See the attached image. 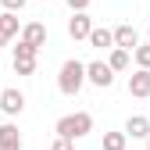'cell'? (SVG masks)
<instances>
[{
    "label": "cell",
    "mask_w": 150,
    "mask_h": 150,
    "mask_svg": "<svg viewBox=\"0 0 150 150\" xmlns=\"http://www.w3.org/2000/svg\"><path fill=\"white\" fill-rule=\"evenodd\" d=\"M54 132H57V139L75 143V139H82V136H89V132H93V115H89V111H75V115H64V118H57Z\"/></svg>",
    "instance_id": "6da1fadb"
},
{
    "label": "cell",
    "mask_w": 150,
    "mask_h": 150,
    "mask_svg": "<svg viewBox=\"0 0 150 150\" xmlns=\"http://www.w3.org/2000/svg\"><path fill=\"white\" fill-rule=\"evenodd\" d=\"M82 86H86V64L75 61V57H68L61 64V71H57V89L64 93V97H75Z\"/></svg>",
    "instance_id": "7a4b0ae2"
},
{
    "label": "cell",
    "mask_w": 150,
    "mask_h": 150,
    "mask_svg": "<svg viewBox=\"0 0 150 150\" xmlns=\"http://www.w3.org/2000/svg\"><path fill=\"white\" fill-rule=\"evenodd\" d=\"M0 111H4L7 118H18L25 111V93L18 89V86H7V89H0Z\"/></svg>",
    "instance_id": "3957f363"
},
{
    "label": "cell",
    "mask_w": 150,
    "mask_h": 150,
    "mask_svg": "<svg viewBox=\"0 0 150 150\" xmlns=\"http://www.w3.org/2000/svg\"><path fill=\"white\" fill-rule=\"evenodd\" d=\"M86 82H93L97 89H111L115 86V71L107 68V61H89L86 64Z\"/></svg>",
    "instance_id": "277c9868"
},
{
    "label": "cell",
    "mask_w": 150,
    "mask_h": 150,
    "mask_svg": "<svg viewBox=\"0 0 150 150\" xmlns=\"http://www.w3.org/2000/svg\"><path fill=\"white\" fill-rule=\"evenodd\" d=\"M18 43H25V47H32L36 54H40V47H47V25H43V22H29V25H22Z\"/></svg>",
    "instance_id": "5b68a950"
},
{
    "label": "cell",
    "mask_w": 150,
    "mask_h": 150,
    "mask_svg": "<svg viewBox=\"0 0 150 150\" xmlns=\"http://www.w3.org/2000/svg\"><path fill=\"white\" fill-rule=\"evenodd\" d=\"M36 57H40V54H36L32 47L18 43L14 47V75H32L36 71Z\"/></svg>",
    "instance_id": "8992f818"
},
{
    "label": "cell",
    "mask_w": 150,
    "mask_h": 150,
    "mask_svg": "<svg viewBox=\"0 0 150 150\" xmlns=\"http://www.w3.org/2000/svg\"><path fill=\"white\" fill-rule=\"evenodd\" d=\"M111 40H115V47H118V50L132 54V50L139 47V32H136L132 25H118V29H111Z\"/></svg>",
    "instance_id": "52a82bcc"
},
{
    "label": "cell",
    "mask_w": 150,
    "mask_h": 150,
    "mask_svg": "<svg viewBox=\"0 0 150 150\" xmlns=\"http://www.w3.org/2000/svg\"><path fill=\"white\" fill-rule=\"evenodd\" d=\"M129 97H139V100L150 97V71L146 68H136L129 75Z\"/></svg>",
    "instance_id": "ba28073f"
},
{
    "label": "cell",
    "mask_w": 150,
    "mask_h": 150,
    "mask_svg": "<svg viewBox=\"0 0 150 150\" xmlns=\"http://www.w3.org/2000/svg\"><path fill=\"white\" fill-rule=\"evenodd\" d=\"M89 32H93V18L86 11L68 18V36H71V40H89Z\"/></svg>",
    "instance_id": "9c48e42d"
},
{
    "label": "cell",
    "mask_w": 150,
    "mask_h": 150,
    "mask_svg": "<svg viewBox=\"0 0 150 150\" xmlns=\"http://www.w3.org/2000/svg\"><path fill=\"white\" fill-rule=\"evenodd\" d=\"M122 132L132 136V139H150V118L146 115H129V122H125Z\"/></svg>",
    "instance_id": "30bf717a"
},
{
    "label": "cell",
    "mask_w": 150,
    "mask_h": 150,
    "mask_svg": "<svg viewBox=\"0 0 150 150\" xmlns=\"http://www.w3.org/2000/svg\"><path fill=\"white\" fill-rule=\"evenodd\" d=\"M0 150H22V132H18L14 122L0 125Z\"/></svg>",
    "instance_id": "8fae6325"
},
{
    "label": "cell",
    "mask_w": 150,
    "mask_h": 150,
    "mask_svg": "<svg viewBox=\"0 0 150 150\" xmlns=\"http://www.w3.org/2000/svg\"><path fill=\"white\" fill-rule=\"evenodd\" d=\"M89 47H97V50H115L111 29H104V25H93V32H89Z\"/></svg>",
    "instance_id": "7c38bea8"
},
{
    "label": "cell",
    "mask_w": 150,
    "mask_h": 150,
    "mask_svg": "<svg viewBox=\"0 0 150 150\" xmlns=\"http://www.w3.org/2000/svg\"><path fill=\"white\" fill-rule=\"evenodd\" d=\"M129 61H132V54H125V50H118V47L107 54V68L115 71V75H118V71H125V68H129Z\"/></svg>",
    "instance_id": "4fadbf2b"
},
{
    "label": "cell",
    "mask_w": 150,
    "mask_h": 150,
    "mask_svg": "<svg viewBox=\"0 0 150 150\" xmlns=\"http://www.w3.org/2000/svg\"><path fill=\"white\" fill-rule=\"evenodd\" d=\"M0 32H4L7 40H14V36L22 32V25H18V14H7V11L0 14Z\"/></svg>",
    "instance_id": "5bb4252c"
},
{
    "label": "cell",
    "mask_w": 150,
    "mask_h": 150,
    "mask_svg": "<svg viewBox=\"0 0 150 150\" xmlns=\"http://www.w3.org/2000/svg\"><path fill=\"white\" fill-rule=\"evenodd\" d=\"M129 136L125 132H104V150H125Z\"/></svg>",
    "instance_id": "9a60e30c"
},
{
    "label": "cell",
    "mask_w": 150,
    "mask_h": 150,
    "mask_svg": "<svg viewBox=\"0 0 150 150\" xmlns=\"http://www.w3.org/2000/svg\"><path fill=\"white\" fill-rule=\"evenodd\" d=\"M132 61H136L139 68H146V71H150V43H139V47L132 50Z\"/></svg>",
    "instance_id": "2e32d148"
},
{
    "label": "cell",
    "mask_w": 150,
    "mask_h": 150,
    "mask_svg": "<svg viewBox=\"0 0 150 150\" xmlns=\"http://www.w3.org/2000/svg\"><path fill=\"white\" fill-rule=\"evenodd\" d=\"M25 4H29V0H0V7H4L7 14H14V11H22Z\"/></svg>",
    "instance_id": "e0dca14e"
},
{
    "label": "cell",
    "mask_w": 150,
    "mask_h": 150,
    "mask_svg": "<svg viewBox=\"0 0 150 150\" xmlns=\"http://www.w3.org/2000/svg\"><path fill=\"white\" fill-rule=\"evenodd\" d=\"M64 4L71 7V14H82V11H86V7L93 4V0H64Z\"/></svg>",
    "instance_id": "ac0fdd59"
},
{
    "label": "cell",
    "mask_w": 150,
    "mask_h": 150,
    "mask_svg": "<svg viewBox=\"0 0 150 150\" xmlns=\"http://www.w3.org/2000/svg\"><path fill=\"white\" fill-rule=\"evenodd\" d=\"M50 150H75V146H71L68 139H54V143H50Z\"/></svg>",
    "instance_id": "d6986e66"
},
{
    "label": "cell",
    "mask_w": 150,
    "mask_h": 150,
    "mask_svg": "<svg viewBox=\"0 0 150 150\" xmlns=\"http://www.w3.org/2000/svg\"><path fill=\"white\" fill-rule=\"evenodd\" d=\"M7 43H11V40H7V36H4V32H0V47H7Z\"/></svg>",
    "instance_id": "ffe728a7"
},
{
    "label": "cell",
    "mask_w": 150,
    "mask_h": 150,
    "mask_svg": "<svg viewBox=\"0 0 150 150\" xmlns=\"http://www.w3.org/2000/svg\"><path fill=\"white\" fill-rule=\"evenodd\" d=\"M146 150H150V139H146Z\"/></svg>",
    "instance_id": "44dd1931"
}]
</instances>
